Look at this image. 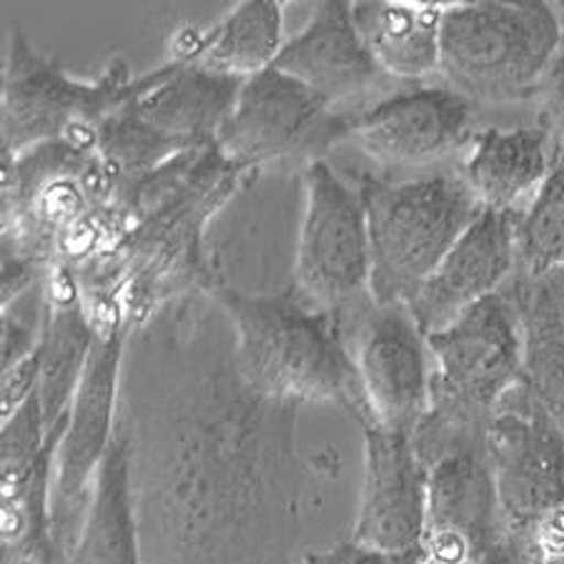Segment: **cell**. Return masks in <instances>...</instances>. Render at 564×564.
<instances>
[{"instance_id":"obj_1","label":"cell","mask_w":564,"mask_h":564,"mask_svg":"<svg viewBox=\"0 0 564 564\" xmlns=\"http://www.w3.org/2000/svg\"><path fill=\"white\" fill-rule=\"evenodd\" d=\"M299 404L253 389L212 291L133 324L118 424L129 440L143 564H291L314 471Z\"/></svg>"},{"instance_id":"obj_2","label":"cell","mask_w":564,"mask_h":564,"mask_svg":"<svg viewBox=\"0 0 564 564\" xmlns=\"http://www.w3.org/2000/svg\"><path fill=\"white\" fill-rule=\"evenodd\" d=\"M234 329L236 367L249 384L291 404H329L367 420L351 347L339 318L312 306L294 289L247 294L212 289Z\"/></svg>"},{"instance_id":"obj_3","label":"cell","mask_w":564,"mask_h":564,"mask_svg":"<svg viewBox=\"0 0 564 564\" xmlns=\"http://www.w3.org/2000/svg\"><path fill=\"white\" fill-rule=\"evenodd\" d=\"M434 371L432 399L412 434L430 469L444 454L485 447L487 426L522 379V326L505 291L426 336Z\"/></svg>"},{"instance_id":"obj_4","label":"cell","mask_w":564,"mask_h":564,"mask_svg":"<svg viewBox=\"0 0 564 564\" xmlns=\"http://www.w3.org/2000/svg\"><path fill=\"white\" fill-rule=\"evenodd\" d=\"M367 208L371 302L406 304L462 234L485 212L459 171L416 178H357Z\"/></svg>"},{"instance_id":"obj_5","label":"cell","mask_w":564,"mask_h":564,"mask_svg":"<svg viewBox=\"0 0 564 564\" xmlns=\"http://www.w3.org/2000/svg\"><path fill=\"white\" fill-rule=\"evenodd\" d=\"M557 6L459 3L444 8L440 73L471 106L534 101L562 41Z\"/></svg>"},{"instance_id":"obj_6","label":"cell","mask_w":564,"mask_h":564,"mask_svg":"<svg viewBox=\"0 0 564 564\" xmlns=\"http://www.w3.org/2000/svg\"><path fill=\"white\" fill-rule=\"evenodd\" d=\"M502 544L524 564L564 547V440L517 384L487 426Z\"/></svg>"},{"instance_id":"obj_7","label":"cell","mask_w":564,"mask_h":564,"mask_svg":"<svg viewBox=\"0 0 564 564\" xmlns=\"http://www.w3.org/2000/svg\"><path fill=\"white\" fill-rule=\"evenodd\" d=\"M135 86L126 61L108 63L96 80L70 78L15 29L3 68V156L56 141L96 145L98 126L126 106Z\"/></svg>"},{"instance_id":"obj_8","label":"cell","mask_w":564,"mask_h":564,"mask_svg":"<svg viewBox=\"0 0 564 564\" xmlns=\"http://www.w3.org/2000/svg\"><path fill=\"white\" fill-rule=\"evenodd\" d=\"M369 286V226L359 186L318 161L304 171V214L291 289L304 302L339 318L344 334H349L375 306Z\"/></svg>"},{"instance_id":"obj_9","label":"cell","mask_w":564,"mask_h":564,"mask_svg":"<svg viewBox=\"0 0 564 564\" xmlns=\"http://www.w3.org/2000/svg\"><path fill=\"white\" fill-rule=\"evenodd\" d=\"M347 139L349 116L271 66L243 80L216 149L241 171H306Z\"/></svg>"},{"instance_id":"obj_10","label":"cell","mask_w":564,"mask_h":564,"mask_svg":"<svg viewBox=\"0 0 564 564\" xmlns=\"http://www.w3.org/2000/svg\"><path fill=\"white\" fill-rule=\"evenodd\" d=\"M131 326L98 329L86 375L73 399L66 430L53 459V547L66 564L84 530L101 464L111 449L121 399V369Z\"/></svg>"},{"instance_id":"obj_11","label":"cell","mask_w":564,"mask_h":564,"mask_svg":"<svg viewBox=\"0 0 564 564\" xmlns=\"http://www.w3.org/2000/svg\"><path fill=\"white\" fill-rule=\"evenodd\" d=\"M367 422L412 436L432 399V351L404 304L371 306L347 334ZM359 424V426H361Z\"/></svg>"},{"instance_id":"obj_12","label":"cell","mask_w":564,"mask_h":564,"mask_svg":"<svg viewBox=\"0 0 564 564\" xmlns=\"http://www.w3.org/2000/svg\"><path fill=\"white\" fill-rule=\"evenodd\" d=\"M426 471L424 564H481L505 540L487 444L444 454Z\"/></svg>"},{"instance_id":"obj_13","label":"cell","mask_w":564,"mask_h":564,"mask_svg":"<svg viewBox=\"0 0 564 564\" xmlns=\"http://www.w3.org/2000/svg\"><path fill=\"white\" fill-rule=\"evenodd\" d=\"M274 68L344 116H357L402 90L361 41L349 3H318L304 29L284 43Z\"/></svg>"},{"instance_id":"obj_14","label":"cell","mask_w":564,"mask_h":564,"mask_svg":"<svg viewBox=\"0 0 564 564\" xmlns=\"http://www.w3.org/2000/svg\"><path fill=\"white\" fill-rule=\"evenodd\" d=\"M475 106L447 86H406L349 116V139L389 166H430L467 149Z\"/></svg>"},{"instance_id":"obj_15","label":"cell","mask_w":564,"mask_h":564,"mask_svg":"<svg viewBox=\"0 0 564 564\" xmlns=\"http://www.w3.org/2000/svg\"><path fill=\"white\" fill-rule=\"evenodd\" d=\"M361 432L364 479L351 540L389 554L422 552L430 471L412 436L375 422L361 424Z\"/></svg>"},{"instance_id":"obj_16","label":"cell","mask_w":564,"mask_h":564,"mask_svg":"<svg viewBox=\"0 0 564 564\" xmlns=\"http://www.w3.org/2000/svg\"><path fill=\"white\" fill-rule=\"evenodd\" d=\"M241 84L243 80L214 76L191 63L171 61L139 78L135 94L118 111L169 159H178L216 145Z\"/></svg>"},{"instance_id":"obj_17","label":"cell","mask_w":564,"mask_h":564,"mask_svg":"<svg viewBox=\"0 0 564 564\" xmlns=\"http://www.w3.org/2000/svg\"><path fill=\"white\" fill-rule=\"evenodd\" d=\"M517 269V214L481 212L406 308L424 336L447 329L471 306L499 294Z\"/></svg>"},{"instance_id":"obj_18","label":"cell","mask_w":564,"mask_h":564,"mask_svg":"<svg viewBox=\"0 0 564 564\" xmlns=\"http://www.w3.org/2000/svg\"><path fill=\"white\" fill-rule=\"evenodd\" d=\"M45 318L39 347V402L45 432L56 434L68 422L73 399L86 375L96 341L78 276L68 267H53L45 276Z\"/></svg>"},{"instance_id":"obj_19","label":"cell","mask_w":564,"mask_h":564,"mask_svg":"<svg viewBox=\"0 0 564 564\" xmlns=\"http://www.w3.org/2000/svg\"><path fill=\"white\" fill-rule=\"evenodd\" d=\"M502 291L522 326L520 387L564 440V269L514 271Z\"/></svg>"},{"instance_id":"obj_20","label":"cell","mask_w":564,"mask_h":564,"mask_svg":"<svg viewBox=\"0 0 564 564\" xmlns=\"http://www.w3.org/2000/svg\"><path fill=\"white\" fill-rule=\"evenodd\" d=\"M552 169V145L540 126H489L471 135L459 174L481 208L520 214Z\"/></svg>"},{"instance_id":"obj_21","label":"cell","mask_w":564,"mask_h":564,"mask_svg":"<svg viewBox=\"0 0 564 564\" xmlns=\"http://www.w3.org/2000/svg\"><path fill=\"white\" fill-rule=\"evenodd\" d=\"M284 48V11L279 3H241L204 33H181L174 61L214 76L249 80L271 68Z\"/></svg>"},{"instance_id":"obj_22","label":"cell","mask_w":564,"mask_h":564,"mask_svg":"<svg viewBox=\"0 0 564 564\" xmlns=\"http://www.w3.org/2000/svg\"><path fill=\"white\" fill-rule=\"evenodd\" d=\"M440 3H351L354 25L381 70L399 84H414L440 70Z\"/></svg>"},{"instance_id":"obj_23","label":"cell","mask_w":564,"mask_h":564,"mask_svg":"<svg viewBox=\"0 0 564 564\" xmlns=\"http://www.w3.org/2000/svg\"><path fill=\"white\" fill-rule=\"evenodd\" d=\"M66 564H143L131 495L129 440L121 424L98 471L84 530Z\"/></svg>"},{"instance_id":"obj_24","label":"cell","mask_w":564,"mask_h":564,"mask_svg":"<svg viewBox=\"0 0 564 564\" xmlns=\"http://www.w3.org/2000/svg\"><path fill=\"white\" fill-rule=\"evenodd\" d=\"M564 269V166H554L532 202L517 214V269L547 274Z\"/></svg>"},{"instance_id":"obj_25","label":"cell","mask_w":564,"mask_h":564,"mask_svg":"<svg viewBox=\"0 0 564 564\" xmlns=\"http://www.w3.org/2000/svg\"><path fill=\"white\" fill-rule=\"evenodd\" d=\"M534 123L547 133L554 166H564V35L534 96Z\"/></svg>"},{"instance_id":"obj_26","label":"cell","mask_w":564,"mask_h":564,"mask_svg":"<svg viewBox=\"0 0 564 564\" xmlns=\"http://www.w3.org/2000/svg\"><path fill=\"white\" fill-rule=\"evenodd\" d=\"M302 564H424L422 552L389 554L371 547H364L359 542H339L332 547L308 552Z\"/></svg>"},{"instance_id":"obj_27","label":"cell","mask_w":564,"mask_h":564,"mask_svg":"<svg viewBox=\"0 0 564 564\" xmlns=\"http://www.w3.org/2000/svg\"><path fill=\"white\" fill-rule=\"evenodd\" d=\"M39 387V351L3 369V422L35 397Z\"/></svg>"},{"instance_id":"obj_28","label":"cell","mask_w":564,"mask_h":564,"mask_svg":"<svg viewBox=\"0 0 564 564\" xmlns=\"http://www.w3.org/2000/svg\"><path fill=\"white\" fill-rule=\"evenodd\" d=\"M481 564H524L520 557H517L514 552H509L505 544H499L497 552L489 554V557L481 562Z\"/></svg>"},{"instance_id":"obj_29","label":"cell","mask_w":564,"mask_h":564,"mask_svg":"<svg viewBox=\"0 0 564 564\" xmlns=\"http://www.w3.org/2000/svg\"><path fill=\"white\" fill-rule=\"evenodd\" d=\"M542 564H564V547H562L560 552L550 554V557H544V560H542Z\"/></svg>"},{"instance_id":"obj_30","label":"cell","mask_w":564,"mask_h":564,"mask_svg":"<svg viewBox=\"0 0 564 564\" xmlns=\"http://www.w3.org/2000/svg\"><path fill=\"white\" fill-rule=\"evenodd\" d=\"M48 564H61V562H48Z\"/></svg>"}]
</instances>
